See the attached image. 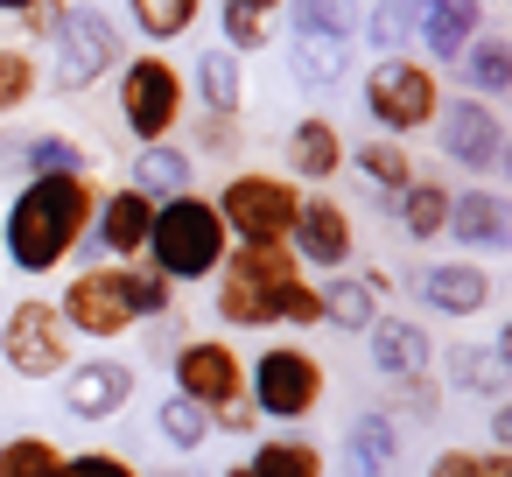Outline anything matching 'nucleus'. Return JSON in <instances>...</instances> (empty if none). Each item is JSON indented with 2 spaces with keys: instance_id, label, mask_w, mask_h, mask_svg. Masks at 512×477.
<instances>
[{
  "instance_id": "obj_38",
  "label": "nucleus",
  "mask_w": 512,
  "mask_h": 477,
  "mask_svg": "<svg viewBox=\"0 0 512 477\" xmlns=\"http://www.w3.org/2000/svg\"><path fill=\"white\" fill-rule=\"evenodd\" d=\"M358 36H372L379 57H400L414 43V0H372L365 22H358Z\"/></svg>"
},
{
  "instance_id": "obj_6",
  "label": "nucleus",
  "mask_w": 512,
  "mask_h": 477,
  "mask_svg": "<svg viewBox=\"0 0 512 477\" xmlns=\"http://www.w3.org/2000/svg\"><path fill=\"white\" fill-rule=\"evenodd\" d=\"M295 204H302V190H295L281 169H239V176H225V190L211 197V211L225 218V239H232V246H288Z\"/></svg>"
},
{
  "instance_id": "obj_17",
  "label": "nucleus",
  "mask_w": 512,
  "mask_h": 477,
  "mask_svg": "<svg viewBox=\"0 0 512 477\" xmlns=\"http://www.w3.org/2000/svg\"><path fill=\"white\" fill-rule=\"evenodd\" d=\"M442 239H456V253H505L512 246V211L491 183H470V190H449V218H442Z\"/></svg>"
},
{
  "instance_id": "obj_19",
  "label": "nucleus",
  "mask_w": 512,
  "mask_h": 477,
  "mask_svg": "<svg viewBox=\"0 0 512 477\" xmlns=\"http://www.w3.org/2000/svg\"><path fill=\"white\" fill-rule=\"evenodd\" d=\"M288 183L295 190H330L337 176H344V127L337 120H323V113H302L295 127H288Z\"/></svg>"
},
{
  "instance_id": "obj_2",
  "label": "nucleus",
  "mask_w": 512,
  "mask_h": 477,
  "mask_svg": "<svg viewBox=\"0 0 512 477\" xmlns=\"http://www.w3.org/2000/svg\"><path fill=\"white\" fill-rule=\"evenodd\" d=\"M246 400L260 421H309L323 414L330 400V365L316 344H302L295 330L288 337H267L253 358H246Z\"/></svg>"
},
{
  "instance_id": "obj_43",
  "label": "nucleus",
  "mask_w": 512,
  "mask_h": 477,
  "mask_svg": "<svg viewBox=\"0 0 512 477\" xmlns=\"http://www.w3.org/2000/svg\"><path fill=\"white\" fill-rule=\"evenodd\" d=\"M57 22H64V0H29V8H22V36L29 43H50Z\"/></svg>"
},
{
  "instance_id": "obj_1",
  "label": "nucleus",
  "mask_w": 512,
  "mask_h": 477,
  "mask_svg": "<svg viewBox=\"0 0 512 477\" xmlns=\"http://www.w3.org/2000/svg\"><path fill=\"white\" fill-rule=\"evenodd\" d=\"M92 204H99V183L85 169H71V176H29L15 190L8 218H0V267H15L29 281L64 274L85 253Z\"/></svg>"
},
{
  "instance_id": "obj_37",
  "label": "nucleus",
  "mask_w": 512,
  "mask_h": 477,
  "mask_svg": "<svg viewBox=\"0 0 512 477\" xmlns=\"http://www.w3.org/2000/svg\"><path fill=\"white\" fill-rule=\"evenodd\" d=\"M15 162H22V183L29 176H71V169H85V148L71 134H29L15 148Z\"/></svg>"
},
{
  "instance_id": "obj_9",
  "label": "nucleus",
  "mask_w": 512,
  "mask_h": 477,
  "mask_svg": "<svg viewBox=\"0 0 512 477\" xmlns=\"http://www.w3.org/2000/svg\"><path fill=\"white\" fill-rule=\"evenodd\" d=\"M71 358H78V337L64 330V316H57L50 295L8 302V316H0V365H8L15 379L43 386V379H57Z\"/></svg>"
},
{
  "instance_id": "obj_35",
  "label": "nucleus",
  "mask_w": 512,
  "mask_h": 477,
  "mask_svg": "<svg viewBox=\"0 0 512 477\" xmlns=\"http://www.w3.org/2000/svg\"><path fill=\"white\" fill-rule=\"evenodd\" d=\"M197 15H204V0H127V22L162 50V43H183L190 29H197Z\"/></svg>"
},
{
  "instance_id": "obj_32",
  "label": "nucleus",
  "mask_w": 512,
  "mask_h": 477,
  "mask_svg": "<svg viewBox=\"0 0 512 477\" xmlns=\"http://www.w3.org/2000/svg\"><path fill=\"white\" fill-rule=\"evenodd\" d=\"M211 435H218V428H211V414H204L197 400H183V393L155 400V442H162L169 456H197Z\"/></svg>"
},
{
  "instance_id": "obj_45",
  "label": "nucleus",
  "mask_w": 512,
  "mask_h": 477,
  "mask_svg": "<svg viewBox=\"0 0 512 477\" xmlns=\"http://www.w3.org/2000/svg\"><path fill=\"white\" fill-rule=\"evenodd\" d=\"M239 8H253V15H281L288 0H239Z\"/></svg>"
},
{
  "instance_id": "obj_14",
  "label": "nucleus",
  "mask_w": 512,
  "mask_h": 477,
  "mask_svg": "<svg viewBox=\"0 0 512 477\" xmlns=\"http://www.w3.org/2000/svg\"><path fill=\"white\" fill-rule=\"evenodd\" d=\"M141 386V365H127L120 351H92V358H71L57 372V393H64V414L71 421H120L127 400Z\"/></svg>"
},
{
  "instance_id": "obj_44",
  "label": "nucleus",
  "mask_w": 512,
  "mask_h": 477,
  "mask_svg": "<svg viewBox=\"0 0 512 477\" xmlns=\"http://www.w3.org/2000/svg\"><path fill=\"white\" fill-rule=\"evenodd\" d=\"M211 428L218 435H260V414H253V400H232V407L211 414Z\"/></svg>"
},
{
  "instance_id": "obj_47",
  "label": "nucleus",
  "mask_w": 512,
  "mask_h": 477,
  "mask_svg": "<svg viewBox=\"0 0 512 477\" xmlns=\"http://www.w3.org/2000/svg\"><path fill=\"white\" fill-rule=\"evenodd\" d=\"M22 8H29V0H0V15H22Z\"/></svg>"
},
{
  "instance_id": "obj_41",
  "label": "nucleus",
  "mask_w": 512,
  "mask_h": 477,
  "mask_svg": "<svg viewBox=\"0 0 512 477\" xmlns=\"http://www.w3.org/2000/svg\"><path fill=\"white\" fill-rule=\"evenodd\" d=\"M57 477H148L127 449H64V470Z\"/></svg>"
},
{
  "instance_id": "obj_39",
  "label": "nucleus",
  "mask_w": 512,
  "mask_h": 477,
  "mask_svg": "<svg viewBox=\"0 0 512 477\" xmlns=\"http://www.w3.org/2000/svg\"><path fill=\"white\" fill-rule=\"evenodd\" d=\"M428 477H512V449L484 442V449H435Z\"/></svg>"
},
{
  "instance_id": "obj_22",
  "label": "nucleus",
  "mask_w": 512,
  "mask_h": 477,
  "mask_svg": "<svg viewBox=\"0 0 512 477\" xmlns=\"http://www.w3.org/2000/svg\"><path fill=\"white\" fill-rule=\"evenodd\" d=\"M484 29V0H414V36H421V64H456Z\"/></svg>"
},
{
  "instance_id": "obj_7",
  "label": "nucleus",
  "mask_w": 512,
  "mask_h": 477,
  "mask_svg": "<svg viewBox=\"0 0 512 477\" xmlns=\"http://www.w3.org/2000/svg\"><path fill=\"white\" fill-rule=\"evenodd\" d=\"M120 120L134 141H176V127L190 120V78L162 50L127 57L120 64Z\"/></svg>"
},
{
  "instance_id": "obj_42",
  "label": "nucleus",
  "mask_w": 512,
  "mask_h": 477,
  "mask_svg": "<svg viewBox=\"0 0 512 477\" xmlns=\"http://www.w3.org/2000/svg\"><path fill=\"white\" fill-rule=\"evenodd\" d=\"M197 148L204 155H232L239 148V113H197Z\"/></svg>"
},
{
  "instance_id": "obj_25",
  "label": "nucleus",
  "mask_w": 512,
  "mask_h": 477,
  "mask_svg": "<svg viewBox=\"0 0 512 477\" xmlns=\"http://www.w3.org/2000/svg\"><path fill=\"white\" fill-rule=\"evenodd\" d=\"M344 169H358V176H365V183H372L386 204H393V197H400V190L421 176V169H414V155H407V141H393V134H372V141H358V148L344 155Z\"/></svg>"
},
{
  "instance_id": "obj_30",
  "label": "nucleus",
  "mask_w": 512,
  "mask_h": 477,
  "mask_svg": "<svg viewBox=\"0 0 512 477\" xmlns=\"http://www.w3.org/2000/svg\"><path fill=\"white\" fill-rule=\"evenodd\" d=\"M239 64H246V57H232L225 43L197 57V71H190V85H197V99H204V113H239V106H246V71H239Z\"/></svg>"
},
{
  "instance_id": "obj_11",
  "label": "nucleus",
  "mask_w": 512,
  "mask_h": 477,
  "mask_svg": "<svg viewBox=\"0 0 512 477\" xmlns=\"http://www.w3.org/2000/svg\"><path fill=\"white\" fill-rule=\"evenodd\" d=\"M435 141H442V162H456L470 183H491L505 169V120L491 99H442L435 113Z\"/></svg>"
},
{
  "instance_id": "obj_48",
  "label": "nucleus",
  "mask_w": 512,
  "mask_h": 477,
  "mask_svg": "<svg viewBox=\"0 0 512 477\" xmlns=\"http://www.w3.org/2000/svg\"><path fill=\"white\" fill-rule=\"evenodd\" d=\"M162 477H204V470H162Z\"/></svg>"
},
{
  "instance_id": "obj_16",
  "label": "nucleus",
  "mask_w": 512,
  "mask_h": 477,
  "mask_svg": "<svg viewBox=\"0 0 512 477\" xmlns=\"http://www.w3.org/2000/svg\"><path fill=\"white\" fill-rule=\"evenodd\" d=\"M365 358H372L379 386L428 379V372H435V337H428V323H414V316H400V309H379L372 330H365Z\"/></svg>"
},
{
  "instance_id": "obj_26",
  "label": "nucleus",
  "mask_w": 512,
  "mask_h": 477,
  "mask_svg": "<svg viewBox=\"0 0 512 477\" xmlns=\"http://www.w3.org/2000/svg\"><path fill=\"white\" fill-rule=\"evenodd\" d=\"M386 211H393V225H400L414 246H435V239H442V218H449V183H442V176H414Z\"/></svg>"
},
{
  "instance_id": "obj_13",
  "label": "nucleus",
  "mask_w": 512,
  "mask_h": 477,
  "mask_svg": "<svg viewBox=\"0 0 512 477\" xmlns=\"http://www.w3.org/2000/svg\"><path fill=\"white\" fill-rule=\"evenodd\" d=\"M169 379H176L169 393H183L204 414H218V407L246 400V351L232 337H183L176 358H169Z\"/></svg>"
},
{
  "instance_id": "obj_46",
  "label": "nucleus",
  "mask_w": 512,
  "mask_h": 477,
  "mask_svg": "<svg viewBox=\"0 0 512 477\" xmlns=\"http://www.w3.org/2000/svg\"><path fill=\"white\" fill-rule=\"evenodd\" d=\"M211 477H253V470H246V463H232V470H211Z\"/></svg>"
},
{
  "instance_id": "obj_8",
  "label": "nucleus",
  "mask_w": 512,
  "mask_h": 477,
  "mask_svg": "<svg viewBox=\"0 0 512 477\" xmlns=\"http://www.w3.org/2000/svg\"><path fill=\"white\" fill-rule=\"evenodd\" d=\"M50 302H57L64 330H71L78 344H99V351H113L120 337L141 330L134 309H127V288H120V260H85V267H71L64 295H50Z\"/></svg>"
},
{
  "instance_id": "obj_3",
  "label": "nucleus",
  "mask_w": 512,
  "mask_h": 477,
  "mask_svg": "<svg viewBox=\"0 0 512 477\" xmlns=\"http://www.w3.org/2000/svg\"><path fill=\"white\" fill-rule=\"evenodd\" d=\"M225 253H232V239H225V218L211 211V197H169V204H155V225H148V253L141 260H155L176 288H204L218 267H225Z\"/></svg>"
},
{
  "instance_id": "obj_33",
  "label": "nucleus",
  "mask_w": 512,
  "mask_h": 477,
  "mask_svg": "<svg viewBox=\"0 0 512 477\" xmlns=\"http://www.w3.org/2000/svg\"><path fill=\"white\" fill-rule=\"evenodd\" d=\"M64 470V442L43 428H15L0 442V477H57Z\"/></svg>"
},
{
  "instance_id": "obj_21",
  "label": "nucleus",
  "mask_w": 512,
  "mask_h": 477,
  "mask_svg": "<svg viewBox=\"0 0 512 477\" xmlns=\"http://www.w3.org/2000/svg\"><path fill=\"white\" fill-rule=\"evenodd\" d=\"M400 456H407V428L393 407H365L344 428V477H400Z\"/></svg>"
},
{
  "instance_id": "obj_10",
  "label": "nucleus",
  "mask_w": 512,
  "mask_h": 477,
  "mask_svg": "<svg viewBox=\"0 0 512 477\" xmlns=\"http://www.w3.org/2000/svg\"><path fill=\"white\" fill-rule=\"evenodd\" d=\"M50 92H92L120 71V22L106 8H92V0H78V8H64L57 36H50Z\"/></svg>"
},
{
  "instance_id": "obj_12",
  "label": "nucleus",
  "mask_w": 512,
  "mask_h": 477,
  "mask_svg": "<svg viewBox=\"0 0 512 477\" xmlns=\"http://www.w3.org/2000/svg\"><path fill=\"white\" fill-rule=\"evenodd\" d=\"M288 253H295L302 274H316V281L358 267V225H351L344 197H330V190H302L295 225H288Z\"/></svg>"
},
{
  "instance_id": "obj_5",
  "label": "nucleus",
  "mask_w": 512,
  "mask_h": 477,
  "mask_svg": "<svg viewBox=\"0 0 512 477\" xmlns=\"http://www.w3.org/2000/svg\"><path fill=\"white\" fill-rule=\"evenodd\" d=\"M358 99H365V120H372L379 134L407 141V134H428V127H435V113H442V78H435V64H421V57L400 50V57H372Z\"/></svg>"
},
{
  "instance_id": "obj_18",
  "label": "nucleus",
  "mask_w": 512,
  "mask_h": 477,
  "mask_svg": "<svg viewBox=\"0 0 512 477\" xmlns=\"http://www.w3.org/2000/svg\"><path fill=\"white\" fill-rule=\"evenodd\" d=\"M148 225H155V204L120 183V190H99L85 246H92L99 260H141V253H148Z\"/></svg>"
},
{
  "instance_id": "obj_31",
  "label": "nucleus",
  "mask_w": 512,
  "mask_h": 477,
  "mask_svg": "<svg viewBox=\"0 0 512 477\" xmlns=\"http://www.w3.org/2000/svg\"><path fill=\"white\" fill-rule=\"evenodd\" d=\"M120 288H127L134 323H169L176 316V281L155 260H120Z\"/></svg>"
},
{
  "instance_id": "obj_4",
  "label": "nucleus",
  "mask_w": 512,
  "mask_h": 477,
  "mask_svg": "<svg viewBox=\"0 0 512 477\" xmlns=\"http://www.w3.org/2000/svg\"><path fill=\"white\" fill-rule=\"evenodd\" d=\"M295 274H302V260L288 246H232L225 267L211 274V316L225 330H281L274 302Z\"/></svg>"
},
{
  "instance_id": "obj_24",
  "label": "nucleus",
  "mask_w": 512,
  "mask_h": 477,
  "mask_svg": "<svg viewBox=\"0 0 512 477\" xmlns=\"http://www.w3.org/2000/svg\"><path fill=\"white\" fill-rule=\"evenodd\" d=\"M316 295H323V323H330V330H344V337H365V330H372V316L386 309V302L365 288V274H358V267L323 274V281H316Z\"/></svg>"
},
{
  "instance_id": "obj_23",
  "label": "nucleus",
  "mask_w": 512,
  "mask_h": 477,
  "mask_svg": "<svg viewBox=\"0 0 512 477\" xmlns=\"http://www.w3.org/2000/svg\"><path fill=\"white\" fill-rule=\"evenodd\" d=\"M127 190H141L148 204L190 197V190H197V155L176 148V141H141V148H134V169H127Z\"/></svg>"
},
{
  "instance_id": "obj_27",
  "label": "nucleus",
  "mask_w": 512,
  "mask_h": 477,
  "mask_svg": "<svg viewBox=\"0 0 512 477\" xmlns=\"http://www.w3.org/2000/svg\"><path fill=\"white\" fill-rule=\"evenodd\" d=\"M246 470L253 477H330V456H323V442H309V435H260L253 442V456H246Z\"/></svg>"
},
{
  "instance_id": "obj_28",
  "label": "nucleus",
  "mask_w": 512,
  "mask_h": 477,
  "mask_svg": "<svg viewBox=\"0 0 512 477\" xmlns=\"http://www.w3.org/2000/svg\"><path fill=\"white\" fill-rule=\"evenodd\" d=\"M288 71L309 92H337L351 78V43H337V36H295L288 29Z\"/></svg>"
},
{
  "instance_id": "obj_20",
  "label": "nucleus",
  "mask_w": 512,
  "mask_h": 477,
  "mask_svg": "<svg viewBox=\"0 0 512 477\" xmlns=\"http://www.w3.org/2000/svg\"><path fill=\"white\" fill-rule=\"evenodd\" d=\"M512 337L498 330L491 344H449L442 358H435V372H442V386L456 393V400H505V379H512Z\"/></svg>"
},
{
  "instance_id": "obj_15",
  "label": "nucleus",
  "mask_w": 512,
  "mask_h": 477,
  "mask_svg": "<svg viewBox=\"0 0 512 477\" xmlns=\"http://www.w3.org/2000/svg\"><path fill=\"white\" fill-rule=\"evenodd\" d=\"M414 295H421V309L442 316V323H477V316H491L498 281H491L484 260L456 253V260H428V267L414 274Z\"/></svg>"
},
{
  "instance_id": "obj_34",
  "label": "nucleus",
  "mask_w": 512,
  "mask_h": 477,
  "mask_svg": "<svg viewBox=\"0 0 512 477\" xmlns=\"http://www.w3.org/2000/svg\"><path fill=\"white\" fill-rule=\"evenodd\" d=\"M288 22H295V36H337V43H358L365 0H288Z\"/></svg>"
},
{
  "instance_id": "obj_36",
  "label": "nucleus",
  "mask_w": 512,
  "mask_h": 477,
  "mask_svg": "<svg viewBox=\"0 0 512 477\" xmlns=\"http://www.w3.org/2000/svg\"><path fill=\"white\" fill-rule=\"evenodd\" d=\"M36 92H43V64H36V50H29V43H0V120L22 113Z\"/></svg>"
},
{
  "instance_id": "obj_29",
  "label": "nucleus",
  "mask_w": 512,
  "mask_h": 477,
  "mask_svg": "<svg viewBox=\"0 0 512 477\" xmlns=\"http://www.w3.org/2000/svg\"><path fill=\"white\" fill-rule=\"evenodd\" d=\"M456 71H463L470 99H505L512 92V43L498 29H477V43L456 57Z\"/></svg>"
},
{
  "instance_id": "obj_40",
  "label": "nucleus",
  "mask_w": 512,
  "mask_h": 477,
  "mask_svg": "<svg viewBox=\"0 0 512 477\" xmlns=\"http://www.w3.org/2000/svg\"><path fill=\"white\" fill-rule=\"evenodd\" d=\"M218 29H225V50L232 57H260L274 43V15H253V8H239V0L218 8Z\"/></svg>"
}]
</instances>
